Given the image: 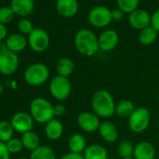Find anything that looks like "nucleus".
<instances>
[{"label":"nucleus","instance_id":"nucleus-33","mask_svg":"<svg viewBox=\"0 0 159 159\" xmlns=\"http://www.w3.org/2000/svg\"><path fill=\"white\" fill-rule=\"evenodd\" d=\"M151 25L159 33V9L151 15Z\"/></svg>","mask_w":159,"mask_h":159},{"label":"nucleus","instance_id":"nucleus-3","mask_svg":"<svg viewBox=\"0 0 159 159\" xmlns=\"http://www.w3.org/2000/svg\"><path fill=\"white\" fill-rule=\"evenodd\" d=\"M30 114L35 122L47 124L54 118L53 106L46 98H37L30 104Z\"/></svg>","mask_w":159,"mask_h":159},{"label":"nucleus","instance_id":"nucleus-34","mask_svg":"<svg viewBox=\"0 0 159 159\" xmlns=\"http://www.w3.org/2000/svg\"><path fill=\"white\" fill-rule=\"evenodd\" d=\"M10 154L11 152L7 148V144L0 141V159H10Z\"/></svg>","mask_w":159,"mask_h":159},{"label":"nucleus","instance_id":"nucleus-22","mask_svg":"<svg viewBox=\"0 0 159 159\" xmlns=\"http://www.w3.org/2000/svg\"><path fill=\"white\" fill-rule=\"evenodd\" d=\"M75 69V64L72 59L68 57H63L58 60L56 64V72L57 75L68 78Z\"/></svg>","mask_w":159,"mask_h":159},{"label":"nucleus","instance_id":"nucleus-37","mask_svg":"<svg viewBox=\"0 0 159 159\" xmlns=\"http://www.w3.org/2000/svg\"><path fill=\"white\" fill-rule=\"evenodd\" d=\"M60 159H84V157L81 153H74V152H69L64 154Z\"/></svg>","mask_w":159,"mask_h":159},{"label":"nucleus","instance_id":"nucleus-7","mask_svg":"<svg viewBox=\"0 0 159 159\" xmlns=\"http://www.w3.org/2000/svg\"><path fill=\"white\" fill-rule=\"evenodd\" d=\"M111 21V11L105 6L95 7L88 13V22L94 27L104 28L108 26Z\"/></svg>","mask_w":159,"mask_h":159},{"label":"nucleus","instance_id":"nucleus-38","mask_svg":"<svg viewBox=\"0 0 159 159\" xmlns=\"http://www.w3.org/2000/svg\"><path fill=\"white\" fill-rule=\"evenodd\" d=\"M7 35H8L7 27L5 26V25L0 23V42L3 41L7 38Z\"/></svg>","mask_w":159,"mask_h":159},{"label":"nucleus","instance_id":"nucleus-6","mask_svg":"<svg viewBox=\"0 0 159 159\" xmlns=\"http://www.w3.org/2000/svg\"><path fill=\"white\" fill-rule=\"evenodd\" d=\"M49 91L54 98L60 101H64L71 94L72 85L68 78H65L62 76L53 77L49 84Z\"/></svg>","mask_w":159,"mask_h":159},{"label":"nucleus","instance_id":"nucleus-30","mask_svg":"<svg viewBox=\"0 0 159 159\" xmlns=\"http://www.w3.org/2000/svg\"><path fill=\"white\" fill-rule=\"evenodd\" d=\"M14 11L11 7H2L0 8V23L3 25L10 24L14 18Z\"/></svg>","mask_w":159,"mask_h":159},{"label":"nucleus","instance_id":"nucleus-24","mask_svg":"<svg viewBox=\"0 0 159 159\" xmlns=\"http://www.w3.org/2000/svg\"><path fill=\"white\" fill-rule=\"evenodd\" d=\"M135 110H136V107L131 100L124 99L116 104L115 114L118 115L119 117L128 118L134 112Z\"/></svg>","mask_w":159,"mask_h":159},{"label":"nucleus","instance_id":"nucleus-2","mask_svg":"<svg viewBox=\"0 0 159 159\" xmlns=\"http://www.w3.org/2000/svg\"><path fill=\"white\" fill-rule=\"evenodd\" d=\"M74 46L79 53L86 57H91L99 50L98 38L89 29H81L74 37Z\"/></svg>","mask_w":159,"mask_h":159},{"label":"nucleus","instance_id":"nucleus-35","mask_svg":"<svg viewBox=\"0 0 159 159\" xmlns=\"http://www.w3.org/2000/svg\"><path fill=\"white\" fill-rule=\"evenodd\" d=\"M66 110L65 106H63V105L58 104V105L53 106L54 117H55V116H56V117H62V116H64V115L66 114Z\"/></svg>","mask_w":159,"mask_h":159},{"label":"nucleus","instance_id":"nucleus-25","mask_svg":"<svg viewBox=\"0 0 159 159\" xmlns=\"http://www.w3.org/2000/svg\"><path fill=\"white\" fill-rule=\"evenodd\" d=\"M30 159H56V154L53 149L49 146H39L31 152Z\"/></svg>","mask_w":159,"mask_h":159},{"label":"nucleus","instance_id":"nucleus-36","mask_svg":"<svg viewBox=\"0 0 159 159\" xmlns=\"http://www.w3.org/2000/svg\"><path fill=\"white\" fill-rule=\"evenodd\" d=\"M111 17H112V21H121L124 18V12L119 10V9H115L113 11H111Z\"/></svg>","mask_w":159,"mask_h":159},{"label":"nucleus","instance_id":"nucleus-9","mask_svg":"<svg viewBox=\"0 0 159 159\" xmlns=\"http://www.w3.org/2000/svg\"><path fill=\"white\" fill-rule=\"evenodd\" d=\"M19 57L17 53L9 49L0 52V73L11 75L16 72L19 66Z\"/></svg>","mask_w":159,"mask_h":159},{"label":"nucleus","instance_id":"nucleus-1","mask_svg":"<svg viewBox=\"0 0 159 159\" xmlns=\"http://www.w3.org/2000/svg\"><path fill=\"white\" fill-rule=\"evenodd\" d=\"M91 106L93 112L99 118L108 119L115 114V101L111 94L105 90L100 89L94 93L91 99Z\"/></svg>","mask_w":159,"mask_h":159},{"label":"nucleus","instance_id":"nucleus-41","mask_svg":"<svg viewBox=\"0 0 159 159\" xmlns=\"http://www.w3.org/2000/svg\"><path fill=\"white\" fill-rule=\"evenodd\" d=\"M157 127H158V129H159V120H158V123H157Z\"/></svg>","mask_w":159,"mask_h":159},{"label":"nucleus","instance_id":"nucleus-13","mask_svg":"<svg viewBox=\"0 0 159 159\" xmlns=\"http://www.w3.org/2000/svg\"><path fill=\"white\" fill-rule=\"evenodd\" d=\"M119 43V35L113 29L103 31L98 37L99 50L102 52H111L114 50Z\"/></svg>","mask_w":159,"mask_h":159},{"label":"nucleus","instance_id":"nucleus-20","mask_svg":"<svg viewBox=\"0 0 159 159\" xmlns=\"http://www.w3.org/2000/svg\"><path fill=\"white\" fill-rule=\"evenodd\" d=\"M27 39L23 36V35H20V34H12L11 36H9L7 39H6V45H7V48L17 53V52H20L22 51H24L27 45Z\"/></svg>","mask_w":159,"mask_h":159},{"label":"nucleus","instance_id":"nucleus-11","mask_svg":"<svg viewBox=\"0 0 159 159\" xmlns=\"http://www.w3.org/2000/svg\"><path fill=\"white\" fill-rule=\"evenodd\" d=\"M34 119L31 116V114L20 111L15 113L11 118V125L14 129V131L18 133H26L28 131H32V128L34 126Z\"/></svg>","mask_w":159,"mask_h":159},{"label":"nucleus","instance_id":"nucleus-42","mask_svg":"<svg viewBox=\"0 0 159 159\" xmlns=\"http://www.w3.org/2000/svg\"><path fill=\"white\" fill-rule=\"evenodd\" d=\"M18 159H27V158H25V157H21V158H18Z\"/></svg>","mask_w":159,"mask_h":159},{"label":"nucleus","instance_id":"nucleus-28","mask_svg":"<svg viewBox=\"0 0 159 159\" xmlns=\"http://www.w3.org/2000/svg\"><path fill=\"white\" fill-rule=\"evenodd\" d=\"M134 149L135 146L133 143L129 140H123L118 144L117 147V152L119 156L124 158H128V157H133L134 154Z\"/></svg>","mask_w":159,"mask_h":159},{"label":"nucleus","instance_id":"nucleus-31","mask_svg":"<svg viewBox=\"0 0 159 159\" xmlns=\"http://www.w3.org/2000/svg\"><path fill=\"white\" fill-rule=\"evenodd\" d=\"M17 27L19 29V31L22 33V34H25V35H30L33 30L35 29L34 28V25L33 24L31 23V21L27 20V19H22L18 22L17 24Z\"/></svg>","mask_w":159,"mask_h":159},{"label":"nucleus","instance_id":"nucleus-8","mask_svg":"<svg viewBox=\"0 0 159 159\" xmlns=\"http://www.w3.org/2000/svg\"><path fill=\"white\" fill-rule=\"evenodd\" d=\"M27 41L30 48L34 52H43L49 48L50 37L45 30L41 28H35L33 32L28 36Z\"/></svg>","mask_w":159,"mask_h":159},{"label":"nucleus","instance_id":"nucleus-21","mask_svg":"<svg viewBox=\"0 0 159 159\" xmlns=\"http://www.w3.org/2000/svg\"><path fill=\"white\" fill-rule=\"evenodd\" d=\"M84 159H108V151L99 144H91L87 146L83 153Z\"/></svg>","mask_w":159,"mask_h":159},{"label":"nucleus","instance_id":"nucleus-32","mask_svg":"<svg viewBox=\"0 0 159 159\" xmlns=\"http://www.w3.org/2000/svg\"><path fill=\"white\" fill-rule=\"evenodd\" d=\"M6 144H7V148H8V150H9V152L11 153H18L24 148L22 140L19 139H14L13 138L11 140H9Z\"/></svg>","mask_w":159,"mask_h":159},{"label":"nucleus","instance_id":"nucleus-10","mask_svg":"<svg viewBox=\"0 0 159 159\" xmlns=\"http://www.w3.org/2000/svg\"><path fill=\"white\" fill-rule=\"evenodd\" d=\"M79 127L86 133H94L98 131L100 126V118L93 111H83L77 117Z\"/></svg>","mask_w":159,"mask_h":159},{"label":"nucleus","instance_id":"nucleus-4","mask_svg":"<svg viewBox=\"0 0 159 159\" xmlns=\"http://www.w3.org/2000/svg\"><path fill=\"white\" fill-rule=\"evenodd\" d=\"M25 81L31 86H40L44 84L50 77V70L43 63L30 65L25 71Z\"/></svg>","mask_w":159,"mask_h":159},{"label":"nucleus","instance_id":"nucleus-12","mask_svg":"<svg viewBox=\"0 0 159 159\" xmlns=\"http://www.w3.org/2000/svg\"><path fill=\"white\" fill-rule=\"evenodd\" d=\"M128 22L134 29L140 31L151 26V15L145 10L137 9L128 14Z\"/></svg>","mask_w":159,"mask_h":159},{"label":"nucleus","instance_id":"nucleus-5","mask_svg":"<svg viewBox=\"0 0 159 159\" xmlns=\"http://www.w3.org/2000/svg\"><path fill=\"white\" fill-rule=\"evenodd\" d=\"M150 123L151 111L143 107L136 108L134 112L128 117V127L136 134H139L147 130Z\"/></svg>","mask_w":159,"mask_h":159},{"label":"nucleus","instance_id":"nucleus-17","mask_svg":"<svg viewBox=\"0 0 159 159\" xmlns=\"http://www.w3.org/2000/svg\"><path fill=\"white\" fill-rule=\"evenodd\" d=\"M11 8L14 11L15 15L25 17L34 11L35 2L34 0H11Z\"/></svg>","mask_w":159,"mask_h":159},{"label":"nucleus","instance_id":"nucleus-40","mask_svg":"<svg viewBox=\"0 0 159 159\" xmlns=\"http://www.w3.org/2000/svg\"><path fill=\"white\" fill-rule=\"evenodd\" d=\"M0 85H1V84H0ZM2 88H3V87H0V93L2 92Z\"/></svg>","mask_w":159,"mask_h":159},{"label":"nucleus","instance_id":"nucleus-23","mask_svg":"<svg viewBox=\"0 0 159 159\" xmlns=\"http://www.w3.org/2000/svg\"><path fill=\"white\" fill-rule=\"evenodd\" d=\"M158 38V32L151 25L139 31V41L143 46L152 45L156 41Z\"/></svg>","mask_w":159,"mask_h":159},{"label":"nucleus","instance_id":"nucleus-29","mask_svg":"<svg viewBox=\"0 0 159 159\" xmlns=\"http://www.w3.org/2000/svg\"><path fill=\"white\" fill-rule=\"evenodd\" d=\"M117 7L124 13H131L139 7V0H116Z\"/></svg>","mask_w":159,"mask_h":159},{"label":"nucleus","instance_id":"nucleus-15","mask_svg":"<svg viewBox=\"0 0 159 159\" xmlns=\"http://www.w3.org/2000/svg\"><path fill=\"white\" fill-rule=\"evenodd\" d=\"M156 150L150 141L142 140L135 145L133 157L135 159H154Z\"/></svg>","mask_w":159,"mask_h":159},{"label":"nucleus","instance_id":"nucleus-18","mask_svg":"<svg viewBox=\"0 0 159 159\" xmlns=\"http://www.w3.org/2000/svg\"><path fill=\"white\" fill-rule=\"evenodd\" d=\"M67 146L71 152L83 154L85 149L87 148V141L83 134L75 133L70 136Z\"/></svg>","mask_w":159,"mask_h":159},{"label":"nucleus","instance_id":"nucleus-39","mask_svg":"<svg viewBox=\"0 0 159 159\" xmlns=\"http://www.w3.org/2000/svg\"><path fill=\"white\" fill-rule=\"evenodd\" d=\"M124 159H135L134 157H128V158H124Z\"/></svg>","mask_w":159,"mask_h":159},{"label":"nucleus","instance_id":"nucleus-19","mask_svg":"<svg viewBox=\"0 0 159 159\" xmlns=\"http://www.w3.org/2000/svg\"><path fill=\"white\" fill-rule=\"evenodd\" d=\"M64 133V125L56 118H53L50 122L46 124L45 126V135L51 140H57L59 139Z\"/></svg>","mask_w":159,"mask_h":159},{"label":"nucleus","instance_id":"nucleus-16","mask_svg":"<svg viewBox=\"0 0 159 159\" xmlns=\"http://www.w3.org/2000/svg\"><path fill=\"white\" fill-rule=\"evenodd\" d=\"M98 133L102 139L108 143H113L118 139V129L116 125L110 122V121H104L101 122L100 126L98 128Z\"/></svg>","mask_w":159,"mask_h":159},{"label":"nucleus","instance_id":"nucleus-27","mask_svg":"<svg viewBox=\"0 0 159 159\" xmlns=\"http://www.w3.org/2000/svg\"><path fill=\"white\" fill-rule=\"evenodd\" d=\"M14 129L11 122L8 121H1L0 122V141L7 143L11 140L13 136Z\"/></svg>","mask_w":159,"mask_h":159},{"label":"nucleus","instance_id":"nucleus-26","mask_svg":"<svg viewBox=\"0 0 159 159\" xmlns=\"http://www.w3.org/2000/svg\"><path fill=\"white\" fill-rule=\"evenodd\" d=\"M21 140L24 145V148L31 152L39 146V138L37 135V133L33 131H28L26 133H24L21 138Z\"/></svg>","mask_w":159,"mask_h":159},{"label":"nucleus","instance_id":"nucleus-14","mask_svg":"<svg viewBox=\"0 0 159 159\" xmlns=\"http://www.w3.org/2000/svg\"><path fill=\"white\" fill-rule=\"evenodd\" d=\"M56 11L64 18L74 17L79 11L78 0H57Z\"/></svg>","mask_w":159,"mask_h":159}]
</instances>
